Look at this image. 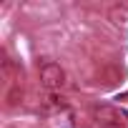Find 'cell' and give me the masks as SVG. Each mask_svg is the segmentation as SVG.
I'll return each mask as SVG.
<instances>
[{
	"mask_svg": "<svg viewBox=\"0 0 128 128\" xmlns=\"http://www.w3.org/2000/svg\"><path fill=\"white\" fill-rule=\"evenodd\" d=\"M38 76H40L43 88H48V90H60L63 86H66V70H63L58 63H53V60H45L43 63L40 70H38Z\"/></svg>",
	"mask_w": 128,
	"mask_h": 128,
	"instance_id": "obj_1",
	"label": "cell"
},
{
	"mask_svg": "<svg viewBox=\"0 0 128 128\" xmlns=\"http://www.w3.org/2000/svg\"><path fill=\"white\" fill-rule=\"evenodd\" d=\"M93 118L103 128H123V118L113 106H93Z\"/></svg>",
	"mask_w": 128,
	"mask_h": 128,
	"instance_id": "obj_2",
	"label": "cell"
},
{
	"mask_svg": "<svg viewBox=\"0 0 128 128\" xmlns=\"http://www.w3.org/2000/svg\"><path fill=\"white\" fill-rule=\"evenodd\" d=\"M108 15H110V20H113L116 25H123V23L128 20V8H126V5H113Z\"/></svg>",
	"mask_w": 128,
	"mask_h": 128,
	"instance_id": "obj_3",
	"label": "cell"
},
{
	"mask_svg": "<svg viewBox=\"0 0 128 128\" xmlns=\"http://www.w3.org/2000/svg\"><path fill=\"white\" fill-rule=\"evenodd\" d=\"M20 98H23L20 88H13V90L8 93V106H10V108H13V106H18V103H20Z\"/></svg>",
	"mask_w": 128,
	"mask_h": 128,
	"instance_id": "obj_4",
	"label": "cell"
}]
</instances>
